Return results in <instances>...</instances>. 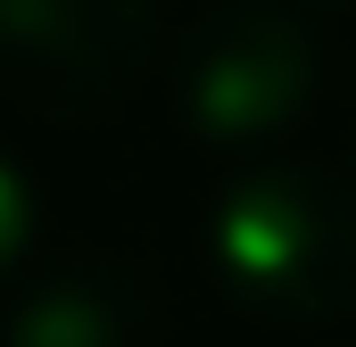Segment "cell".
I'll return each instance as SVG.
<instances>
[{"label": "cell", "mask_w": 356, "mask_h": 347, "mask_svg": "<svg viewBox=\"0 0 356 347\" xmlns=\"http://www.w3.org/2000/svg\"><path fill=\"white\" fill-rule=\"evenodd\" d=\"M207 264L257 323H340L356 314V174L323 158L241 166L207 207Z\"/></svg>", "instance_id": "1"}, {"label": "cell", "mask_w": 356, "mask_h": 347, "mask_svg": "<svg viewBox=\"0 0 356 347\" xmlns=\"http://www.w3.org/2000/svg\"><path fill=\"white\" fill-rule=\"evenodd\" d=\"M175 116L207 149H257L290 133L315 91H323V50L298 8L282 0H224L175 42Z\"/></svg>", "instance_id": "2"}, {"label": "cell", "mask_w": 356, "mask_h": 347, "mask_svg": "<svg viewBox=\"0 0 356 347\" xmlns=\"http://www.w3.org/2000/svg\"><path fill=\"white\" fill-rule=\"evenodd\" d=\"M166 50L158 0H0V99L42 124L116 116Z\"/></svg>", "instance_id": "3"}, {"label": "cell", "mask_w": 356, "mask_h": 347, "mask_svg": "<svg viewBox=\"0 0 356 347\" xmlns=\"http://www.w3.org/2000/svg\"><path fill=\"white\" fill-rule=\"evenodd\" d=\"M141 323H149V298H141L133 273L50 264L8 298L0 347H141Z\"/></svg>", "instance_id": "4"}, {"label": "cell", "mask_w": 356, "mask_h": 347, "mask_svg": "<svg viewBox=\"0 0 356 347\" xmlns=\"http://www.w3.org/2000/svg\"><path fill=\"white\" fill-rule=\"evenodd\" d=\"M33 232H42V198H33L25 166H17V158L0 149V273H17V264H25Z\"/></svg>", "instance_id": "5"}]
</instances>
